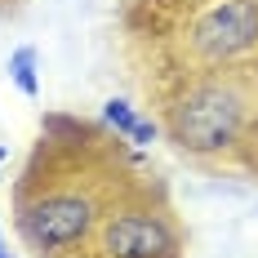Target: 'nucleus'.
<instances>
[{
  "mask_svg": "<svg viewBox=\"0 0 258 258\" xmlns=\"http://www.w3.org/2000/svg\"><path fill=\"white\" fill-rule=\"evenodd\" d=\"M89 227H94V196L72 191V187L40 191L36 201L23 196V205H18V236L40 258H53L72 245H80Z\"/></svg>",
  "mask_w": 258,
  "mask_h": 258,
  "instance_id": "nucleus-1",
  "label": "nucleus"
},
{
  "mask_svg": "<svg viewBox=\"0 0 258 258\" xmlns=\"http://www.w3.org/2000/svg\"><path fill=\"white\" fill-rule=\"evenodd\" d=\"M178 227L152 201L111 209L98 236V258H178Z\"/></svg>",
  "mask_w": 258,
  "mask_h": 258,
  "instance_id": "nucleus-2",
  "label": "nucleus"
},
{
  "mask_svg": "<svg viewBox=\"0 0 258 258\" xmlns=\"http://www.w3.org/2000/svg\"><path fill=\"white\" fill-rule=\"evenodd\" d=\"M236 125H240V103L223 85H196L174 107V120H169L174 143L182 152H214V147L232 143Z\"/></svg>",
  "mask_w": 258,
  "mask_h": 258,
  "instance_id": "nucleus-3",
  "label": "nucleus"
},
{
  "mask_svg": "<svg viewBox=\"0 0 258 258\" xmlns=\"http://www.w3.org/2000/svg\"><path fill=\"white\" fill-rule=\"evenodd\" d=\"M191 45L201 58H236V53L258 45V0H227L214 5L205 18L196 23Z\"/></svg>",
  "mask_w": 258,
  "mask_h": 258,
  "instance_id": "nucleus-4",
  "label": "nucleus"
},
{
  "mask_svg": "<svg viewBox=\"0 0 258 258\" xmlns=\"http://www.w3.org/2000/svg\"><path fill=\"white\" fill-rule=\"evenodd\" d=\"M9 76H14V85L23 89L27 98L40 94V80H36V49H31V45L14 49V58H9Z\"/></svg>",
  "mask_w": 258,
  "mask_h": 258,
  "instance_id": "nucleus-5",
  "label": "nucleus"
},
{
  "mask_svg": "<svg viewBox=\"0 0 258 258\" xmlns=\"http://www.w3.org/2000/svg\"><path fill=\"white\" fill-rule=\"evenodd\" d=\"M103 120H107L111 129H116L120 138H134V129H138V116H134V107H129V103H120V98H111V103L103 107Z\"/></svg>",
  "mask_w": 258,
  "mask_h": 258,
  "instance_id": "nucleus-6",
  "label": "nucleus"
},
{
  "mask_svg": "<svg viewBox=\"0 0 258 258\" xmlns=\"http://www.w3.org/2000/svg\"><path fill=\"white\" fill-rule=\"evenodd\" d=\"M129 143H138V147H152V143H156V125L138 120V129H134V138H129Z\"/></svg>",
  "mask_w": 258,
  "mask_h": 258,
  "instance_id": "nucleus-7",
  "label": "nucleus"
},
{
  "mask_svg": "<svg viewBox=\"0 0 258 258\" xmlns=\"http://www.w3.org/2000/svg\"><path fill=\"white\" fill-rule=\"evenodd\" d=\"M0 258H9V254H0Z\"/></svg>",
  "mask_w": 258,
  "mask_h": 258,
  "instance_id": "nucleus-8",
  "label": "nucleus"
},
{
  "mask_svg": "<svg viewBox=\"0 0 258 258\" xmlns=\"http://www.w3.org/2000/svg\"><path fill=\"white\" fill-rule=\"evenodd\" d=\"M0 254H5V249H0Z\"/></svg>",
  "mask_w": 258,
  "mask_h": 258,
  "instance_id": "nucleus-9",
  "label": "nucleus"
}]
</instances>
